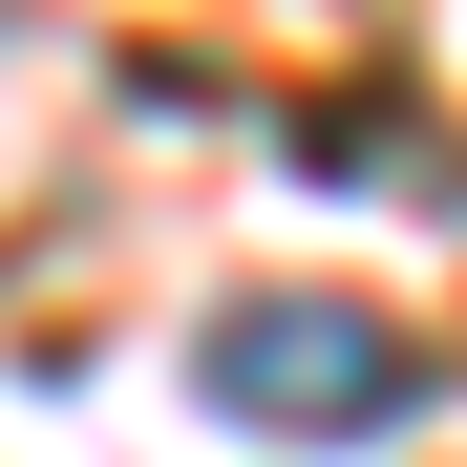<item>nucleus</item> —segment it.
<instances>
[{
    "mask_svg": "<svg viewBox=\"0 0 467 467\" xmlns=\"http://www.w3.org/2000/svg\"><path fill=\"white\" fill-rule=\"evenodd\" d=\"M192 382H213L255 446H361V425L425 404V340L382 319V297H297V276H276V297H213Z\"/></svg>",
    "mask_w": 467,
    "mask_h": 467,
    "instance_id": "nucleus-1",
    "label": "nucleus"
}]
</instances>
